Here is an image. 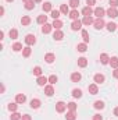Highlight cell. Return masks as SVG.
I'll return each instance as SVG.
<instances>
[{
    "label": "cell",
    "instance_id": "1",
    "mask_svg": "<svg viewBox=\"0 0 118 120\" xmlns=\"http://www.w3.org/2000/svg\"><path fill=\"white\" fill-rule=\"evenodd\" d=\"M25 43H27L28 46L35 45V43H36V36H35V35H32V34H28V35L25 36Z\"/></svg>",
    "mask_w": 118,
    "mask_h": 120
},
{
    "label": "cell",
    "instance_id": "2",
    "mask_svg": "<svg viewBox=\"0 0 118 120\" xmlns=\"http://www.w3.org/2000/svg\"><path fill=\"white\" fill-rule=\"evenodd\" d=\"M93 14H94L97 18H103V17H104V14H106V10H104L103 7H97V8H94Z\"/></svg>",
    "mask_w": 118,
    "mask_h": 120
},
{
    "label": "cell",
    "instance_id": "3",
    "mask_svg": "<svg viewBox=\"0 0 118 120\" xmlns=\"http://www.w3.org/2000/svg\"><path fill=\"white\" fill-rule=\"evenodd\" d=\"M93 25H94V28H96V30H101V28H104L106 22H104V20H103V18H97V20H94Z\"/></svg>",
    "mask_w": 118,
    "mask_h": 120
},
{
    "label": "cell",
    "instance_id": "4",
    "mask_svg": "<svg viewBox=\"0 0 118 120\" xmlns=\"http://www.w3.org/2000/svg\"><path fill=\"white\" fill-rule=\"evenodd\" d=\"M106 13H107V15H108L110 18H117V17H118V11H117V8H115V7H110Z\"/></svg>",
    "mask_w": 118,
    "mask_h": 120
},
{
    "label": "cell",
    "instance_id": "5",
    "mask_svg": "<svg viewBox=\"0 0 118 120\" xmlns=\"http://www.w3.org/2000/svg\"><path fill=\"white\" fill-rule=\"evenodd\" d=\"M82 24H83V22H82L81 20H75V21L71 24V30L72 31H79L82 28Z\"/></svg>",
    "mask_w": 118,
    "mask_h": 120
},
{
    "label": "cell",
    "instance_id": "6",
    "mask_svg": "<svg viewBox=\"0 0 118 120\" xmlns=\"http://www.w3.org/2000/svg\"><path fill=\"white\" fill-rule=\"evenodd\" d=\"M65 109H67V105H65L62 101H60V102H57V103H56V110H57L59 113H62Z\"/></svg>",
    "mask_w": 118,
    "mask_h": 120
},
{
    "label": "cell",
    "instance_id": "7",
    "mask_svg": "<svg viewBox=\"0 0 118 120\" xmlns=\"http://www.w3.org/2000/svg\"><path fill=\"white\" fill-rule=\"evenodd\" d=\"M68 17H69L71 20H74V21H75V20H78V17H79V11H78L76 8H74L72 11H69V14H68Z\"/></svg>",
    "mask_w": 118,
    "mask_h": 120
},
{
    "label": "cell",
    "instance_id": "8",
    "mask_svg": "<svg viewBox=\"0 0 118 120\" xmlns=\"http://www.w3.org/2000/svg\"><path fill=\"white\" fill-rule=\"evenodd\" d=\"M81 78H82L81 73H72V74H71V81H72V82H79Z\"/></svg>",
    "mask_w": 118,
    "mask_h": 120
},
{
    "label": "cell",
    "instance_id": "9",
    "mask_svg": "<svg viewBox=\"0 0 118 120\" xmlns=\"http://www.w3.org/2000/svg\"><path fill=\"white\" fill-rule=\"evenodd\" d=\"M38 85H40V87H45L46 85V82H49V78H46V77H43V75H40V77H38Z\"/></svg>",
    "mask_w": 118,
    "mask_h": 120
},
{
    "label": "cell",
    "instance_id": "10",
    "mask_svg": "<svg viewBox=\"0 0 118 120\" xmlns=\"http://www.w3.org/2000/svg\"><path fill=\"white\" fill-rule=\"evenodd\" d=\"M100 63L101 64H108L110 63V57H108L107 53H101L100 55Z\"/></svg>",
    "mask_w": 118,
    "mask_h": 120
},
{
    "label": "cell",
    "instance_id": "11",
    "mask_svg": "<svg viewBox=\"0 0 118 120\" xmlns=\"http://www.w3.org/2000/svg\"><path fill=\"white\" fill-rule=\"evenodd\" d=\"M93 80H94L96 84H101V82H104V75L103 74H94Z\"/></svg>",
    "mask_w": 118,
    "mask_h": 120
},
{
    "label": "cell",
    "instance_id": "12",
    "mask_svg": "<svg viewBox=\"0 0 118 120\" xmlns=\"http://www.w3.org/2000/svg\"><path fill=\"white\" fill-rule=\"evenodd\" d=\"M25 101H27V96L24 94H17V96H15V102L17 103H24Z\"/></svg>",
    "mask_w": 118,
    "mask_h": 120
},
{
    "label": "cell",
    "instance_id": "13",
    "mask_svg": "<svg viewBox=\"0 0 118 120\" xmlns=\"http://www.w3.org/2000/svg\"><path fill=\"white\" fill-rule=\"evenodd\" d=\"M89 92H90L92 95H96V94L99 92V87H97V84H96V82L89 85Z\"/></svg>",
    "mask_w": 118,
    "mask_h": 120
},
{
    "label": "cell",
    "instance_id": "14",
    "mask_svg": "<svg viewBox=\"0 0 118 120\" xmlns=\"http://www.w3.org/2000/svg\"><path fill=\"white\" fill-rule=\"evenodd\" d=\"M45 94H46L47 96H52V95L54 94V88H53V85H52V84L45 87Z\"/></svg>",
    "mask_w": 118,
    "mask_h": 120
},
{
    "label": "cell",
    "instance_id": "15",
    "mask_svg": "<svg viewBox=\"0 0 118 120\" xmlns=\"http://www.w3.org/2000/svg\"><path fill=\"white\" fill-rule=\"evenodd\" d=\"M53 38H54L56 41H61V39L64 38V34H62V31H60V30L54 31V34H53Z\"/></svg>",
    "mask_w": 118,
    "mask_h": 120
},
{
    "label": "cell",
    "instance_id": "16",
    "mask_svg": "<svg viewBox=\"0 0 118 120\" xmlns=\"http://www.w3.org/2000/svg\"><path fill=\"white\" fill-rule=\"evenodd\" d=\"M52 28H53V25L46 22V24H43V27H42V32H43V34H50Z\"/></svg>",
    "mask_w": 118,
    "mask_h": 120
},
{
    "label": "cell",
    "instance_id": "17",
    "mask_svg": "<svg viewBox=\"0 0 118 120\" xmlns=\"http://www.w3.org/2000/svg\"><path fill=\"white\" fill-rule=\"evenodd\" d=\"M94 10H92V7L90 6H86L83 10H82V14L85 15V17H88V15H92V13H93Z\"/></svg>",
    "mask_w": 118,
    "mask_h": 120
},
{
    "label": "cell",
    "instance_id": "18",
    "mask_svg": "<svg viewBox=\"0 0 118 120\" xmlns=\"http://www.w3.org/2000/svg\"><path fill=\"white\" fill-rule=\"evenodd\" d=\"M93 106H94V109H97V110H101V109H104V102H103V101H96Z\"/></svg>",
    "mask_w": 118,
    "mask_h": 120
},
{
    "label": "cell",
    "instance_id": "19",
    "mask_svg": "<svg viewBox=\"0 0 118 120\" xmlns=\"http://www.w3.org/2000/svg\"><path fill=\"white\" fill-rule=\"evenodd\" d=\"M78 66L79 67H86L88 66V59L86 57H79L78 59Z\"/></svg>",
    "mask_w": 118,
    "mask_h": 120
},
{
    "label": "cell",
    "instance_id": "20",
    "mask_svg": "<svg viewBox=\"0 0 118 120\" xmlns=\"http://www.w3.org/2000/svg\"><path fill=\"white\" fill-rule=\"evenodd\" d=\"M45 60H46V63H53V61L56 60V56H54L53 53H47V55L45 56Z\"/></svg>",
    "mask_w": 118,
    "mask_h": 120
},
{
    "label": "cell",
    "instance_id": "21",
    "mask_svg": "<svg viewBox=\"0 0 118 120\" xmlns=\"http://www.w3.org/2000/svg\"><path fill=\"white\" fill-rule=\"evenodd\" d=\"M60 11H61L64 15L69 14V8H68V4H61V7H60Z\"/></svg>",
    "mask_w": 118,
    "mask_h": 120
},
{
    "label": "cell",
    "instance_id": "22",
    "mask_svg": "<svg viewBox=\"0 0 118 120\" xmlns=\"http://www.w3.org/2000/svg\"><path fill=\"white\" fill-rule=\"evenodd\" d=\"M39 106H40V101L39 99H32L31 101V108L32 109H38Z\"/></svg>",
    "mask_w": 118,
    "mask_h": 120
},
{
    "label": "cell",
    "instance_id": "23",
    "mask_svg": "<svg viewBox=\"0 0 118 120\" xmlns=\"http://www.w3.org/2000/svg\"><path fill=\"white\" fill-rule=\"evenodd\" d=\"M31 53H32V49H31L29 46H27V48L22 49V56H24V57H29Z\"/></svg>",
    "mask_w": 118,
    "mask_h": 120
},
{
    "label": "cell",
    "instance_id": "24",
    "mask_svg": "<svg viewBox=\"0 0 118 120\" xmlns=\"http://www.w3.org/2000/svg\"><path fill=\"white\" fill-rule=\"evenodd\" d=\"M25 8H27V10H33V8H35V1H33V0L25 1Z\"/></svg>",
    "mask_w": 118,
    "mask_h": 120
},
{
    "label": "cell",
    "instance_id": "25",
    "mask_svg": "<svg viewBox=\"0 0 118 120\" xmlns=\"http://www.w3.org/2000/svg\"><path fill=\"white\" fill-rule=\"evenodd\" d=\"M110 66L113 67V68H118V57H111L110 59Z\"/></svg>",
    "mask_w": 118,
    "mask_h": 120
},
{
    "label": "cell",
    "instance_id": "26",
    "mask_svg": "<svg viewBox=\"0 0 118 120\" xmlns=\"http://www.w3.org/2000/svg\"><path fill=\"white\" fill-rule=\"evenodd\" d=\"M52 25H53V28H54V30L57 31V30H60V28L62 27V21H60V20H54Z\"/></svg>",
    "mask_w": 118,
    "mask_h": 120
},
{
    "label": "cell",
    "instance_id": "27",
    "mask_svg": "<svg viewBox=\"0 0 118 120\" xmlns=\"http://www.w3.org/2000/svg\"><path fill=\"white\" fill-rule=\"evenodd\" d=\"M21 24H22V25H29L31 24V17L29 15H24V17L21 18Z\"/></svg>",
    "mask_w": 118,
    "mask_h": 120
},
{
    "label": "cell",
    "instance_id": "28",
    "mask_svg": "<svg viewBox=\"0 0 118 120\" xmlns=\"http://www.w3.org/2000/svg\"><path fill=\"white\" fill-rule=\"evenodd\" d=\"M42 8H43V11H45V13L52 11V3H50V1H46V3L42 6Z\"/></svg>",
    "mask_w": 118,
    "mask_h": 120
},
{
    "label": "cell",
    "instance_id": "29",
    "mask_svg": "<svg viewBox=\"0 0 118 120\" xmlns=\"http://www.w3.org/2000/svg\"><path fill=\"white\" fill-rule=\"evenodd\" d=\"M36 21H38V24H42V25H43V24L47 22V15H39Z\"/></svg>",
    "mask_w": 118,
    "mask_h": 120
},
{
    "label": "cell",
    "instance_id": "30",
    "mask_svg": "<svg viewBox=\"0 0 118 120\" xmlns=\"http://www.w3.org/2000/svg\"><path fill=\"white\" fill-rule=\"evenodd\" d=\"M76 49H78V52L83 53V52H86V50H88V46H86V43H79V45L76 46Z\"/></svg>",
    "mask_w": 118,
    "mask_h": 120
},
{
    "label": "cell",
    "instance_id": "31",
    "mask_svg": "<svg viewBox=\"0 0 118 120\" xmlns=\"http://www.w3.org/2000/svg\"><path fill=\"white\" fill-rule=\"evenodd\" d=\"M82 22H83L85 25H90V24H93L94 21H93V18H92L90 15H88V17H83V20H82Z\"/></svg>",
    "mask_w": 118,
    "mask_h": 120
},
{
    "label": "cell",
    "instance_id": "32",
    "mask_svg": "<svg viewBox=\"0 0 118 120\" xmlns=\"http://www.w3.org/2000/svg\"><path fill=\"white\" fill-rule=\"evenodd\" d=\"M24 48H22V45L20 43V42H15L14 45H13V50L14 52H20V50H22Z\"/></svg>",
    "mask_w": 118,
    "mask_h": 120
},
{
    "label": "cell",
    "instance_id": "33",
    "mask_svg": "<svg viewBox=\"0 0 118 120\" xmlns=\"http://www.w3.org/2000/svg\"><path fill=\"white\" fill-rule=\"evenodd\" d=\"M65 119L67 120H76V115H75V112H68L67 113V116H65Z\"/></svg>",
    "mask_w": 118,
    "mask_h": 120
},
{
    "label": "cell",
    "instance_id": "34",
    "mask_svg": "<svg viewBox=\"0 0 118 120\" xmlns=\"http://www.w3.org/2000/svg\"><path fill=\"white\" fill-rule=\"evenodd\" d=\"M8 35H10V38H11V39H17V38H18V31H17V30H10Z\"/></svg>",
    "mask_w": 118,
    "mask_h": 120
},
{
    "label": "cell",
    "instance_id": "35",
    "mask_svg": "<svg viewBox=\"0 0 118 120\" xmlns=\"http://www.w3.org/2000/svg\"><path fill=\"white\" fill-rule=\"evenodd\" d=\"M117 24H114V22H108V24H107V30L110 31V32H114V31L117 30Z\"/></svg>",
    "mask_w": 118,
    "mask_h": 120
},
{
    "label": "cell",
    "instance_id": "36",
    "mask_svg": "<svg viewBox=\"0 0 118 120\" xmlns=\"http://www.w3.org/2000/svg\"><path fill=\"white\" fill-rule=\"evenodd\" d=\"M72 96H74V98H81V96H82V91L78 90V88L72 90Z\"/></svg>",
    "mask_w": 118,
    "mask_h": 120
},
{
    "label": "cell",
    "instance_id": "37",
    "mask_svg": "<svg viewBox=\"0 0 118 120\" xmlns=\"http://www.w3.org/2000/svg\"><path fill=\"white\" fill-rule=\"evenodd\" d=\"M82 38H83V43H88L89 42V34L86 30H82Z\"/></svg>",
    "mask_w": 118,
    "mask_h": 120
},
{
    "label": "cell",
    "instance_id": "38",
    "mask_svg": "<svg viewBox=\"0 0 118 120\" xmlns=\"http://www.w3.org/2000/svg\"><path fill=\"white\" fill-rule=\"evenodd\" d=\"M50 13H52V17H53L54 20H59L60 18V13H61L60 10H52Z\"/></svg>",
    "mask_w": 118,
    "mask_h": 120
},
{
    "label": "cell",
    "instance_id": "39",
    "mask_svg": "<svg viewBox=\"0 0 118 120\" xmlns=\"http://www.w3.org/2000/svg\"><path fill=\"white\" fill-rule=\"evenodd\" d=\"M33 75H38V77L42 75V68H40L39 66H36V67L33 68Z\"/></svg>",
    "mask_w": 118,
    "mask_h": 120
},
{
    "label": "cell",
    "instance_id": "40",
    "mask_svg": "<svg viewBox=\"0 0 118 120\" xmlns=\"http://www.w3.org/2000/svg\"><path fill=\"white\" fill-rule=\"evenodd\" d=\"M67 108H68L71 112H75V110H76V103H74V102H69V103H67Z\"/></svg>",
    "mask_w": 118,
    "mask_h": 120
},
{
    "label": "cell",
    "instance_id": "41",
    "mask_svg": "<svg viewBox=\"0 0 118 120\" xmlns=\"http://www.w3.org/2000/svg\"><path fill=\"white\" fill-rule=\"evenodd\" d=\"M11 120H21L22 119V115H20V113H17V112H14L13 115H11Z\"/></svg>",
    "mask_w": 118,
    "mask_h": 120
},
{
    "label": "cell",
    "instance_id": "42",
    "mask_svg": "<svg viewBox=\"0 0 118 120\" xmlns=\"http://www.w3.org/2000/svg\"><path fill=\"white\" fill-rule=\"evenodd\" d=\"M17 108H18L17 102H14V103H8V110H11V112H15V110H17Z\"/></svg>",
    "mask_w": 118,
    "mask_h": 120
},
{
    "label": "cell",
    "instance_id": "43",
    "mask_svg": "<svg viewBox=\"0 0 118 120\" xmlns=\"http://www.w3.org/2000/svg\"><path fill=\"white\" fill-rule=\"evenodd\" d=\"M72 8H76L78 6H79V0H69V3H68Z\"/></svg>",
    "mask_w": 118,
    "mask_h": 120
},
{
    "label": "cell",
    "instance_id": "44",
    "mask_svg": "<svg viewBox=\"0 0 118 120\" xmlns=\"http://www.w3.org/2000/svg\"><path fill=\"white\" fill-rule=\"evenodd\" d=\"M57 80H59V78H57V75H50V77H49V82H50L52 85H53V84H56V82H57Z\"/></svg>",
    "mask_w": 118,
    "mask_h": 120
},
{
    "label": "cell",
    "instance_id": "45",
    "mask_svg": "<svg viewBox=\"0 0 118 120\" xmlns=\"http://www.w3.org/2000/svg\"><path fill=\"white\" fill-rule=\"evenodd\" d=\"M110 7H118V0H110Z\"/></svg>",
    "mask_w": 118,
    "mask_h": 120
},
{
    "label": "cell",
    "instance_id": "46",
    "mask_svg": "<svg viewBox=\"0 0 118 120\" xmlns=\"http://www.w3.org/2000/svg\"><path fill=\"white\" fill-rule=\"evenodd\" d=\"M93 120H103V116L99 115V113L97 115H93Z\"/></svg>",
    "mask_w": 118,
    "mask_h": 120
},
{
    "label": "cell",
    "instance_id": "47",
    "mask_svg": "<svg viewBox=\"0 0 118 120\" xmlns=\"http://www.w3.org/2000/svg\"><path fill=\"white\" fill-rule=\"evenodd\" d=\"M94 3H96V0H86V4H88V6H90V7H92Z\"/></svg>",
    "mask_w": 118,
    "mask_h": 120
},
{
    "label": "cell",
    "instance_id": "48",
    "mask_svg": "<svg viewBox=\"0 0 118 120\" xmlns=\"http://www.w3.org/2000/svg\"><path fill=\"white\" fill-rule=\"evenodd\" d=\"M21 120H32V117H31L29 115H22V119Z\"/></svg>",
    "mask_w": 118,
    "mask_h": 120
},
{
    "label": "cell",
    "instance_id": "49",
    "mask_svg": "<svg viewBox=\"0 0 118 120\" xmlns=\"http://www.w3.org/2000/svg\"><path fill=\"white\" fill-rule=\"evenodd\" d=\"M113 75H114V78H118V68H115V70L113 71Z\"/></svg>",
    "mask_w": 118,
    "mask_h": 120
},
{
    "label": "cell",
    "instance_id": "50",
    "mask_svg": "<svg viewBox=\"0 0 118 120\" xmlns=\"http://www.w3.org/2000/svg\"><path fill=\"white\" fill-rule=\"evenodd\" d=\"M3 14H4V7L0 8V15H3Z\"/></svg>",
    "mask_w": 118,
    "mask_h": 120
},
{
    "label": "cell",
    "instance_id": "51",
    "mask_svg": "<svg viewBox=\"0 0 118 120\" xmlns=\"http://www.w3.org/2000/svg\"><path fill=\"white\" fill-rule=\"evenodd\" d=\"M114 115H115V116H118V108H115V109H114Z\"/></svg>",
    "mask_w": 118,
    "mask_h": 120
},
{
    "label": "cell",
    "instance_id": "52",
    "mask_svg": "<svg viewBox=\"0 0 118 120\" xmlns=\"http://www.w3.org/2000/svg\"><path fill=\"white\" fill-rule=\"evenodd\" d=\"M33 1H35V3H40L42 0H33Z\"/></svg>",
    "mask_w": 118,
    "mask_h": 120
},
{
    "label": "cell",
    "instance_id": "53",
    "mask_svg": "<svg viewBox=\"0 0 118 120\" xmlns=\"http://www.w3.org/2000/svg\"><path fill=\"white\" fill-rule=\"evenodd\" d=\"M7 1H10V3H11V1H14V0H7Z\"/></svg>",
    "mask_w": 118,
    "mask_h": 120
},
{
    "label": "cell",
    "instance_id": "54",
    "mask_svg": "<svg viewBox=\"0 0 118 120\" xmlns=\"http://www.w3.org/2000/svg\"><path fill=\"white\" fill-rule=\"evenodd\" d=\"M22 1H24V3H25V1H28V0H22Z\"/></svg>",
    "mask_w": 118,
    "mask_h": 120
}]
</instances>
